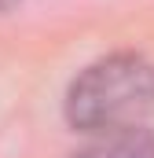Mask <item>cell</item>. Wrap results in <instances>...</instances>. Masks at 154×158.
Here are the masks:
<instances>
[{
	"instance_id": "7a4b0ae2",
	"label": "cell",
	"mask_w": 154,
	"mask_h": 158,
	"mask_svg": "<svg viewBox=\"0 0 154 158\" xmlns=\"http://www.w3.org/2000/svg\"><path fill=\"white\" fill-rule=\"evenodd\" d=\"M74 158H154V136L140 132V129L103 132L84 151H77Z\"/></svg>"
},
{
	"instance_id": "3957f363",
	"label": "cell",
	"mask_w": 154,
	"mask_h": 158,
	"mask_svg": "<svg viewBox=\"0 0 154 158\" xmlns=\"http://www.w3.org/2000/svg\"><path fill=\"white\" fill-rule=\"evenodd\" d=\"M18 0H0V11H7V7H15Z\"/></svg>"
},
{
	"instance_id": "6da1fadb",
	"label": "cell",
	"mask_w": 154,
	"mask_h": 158,
	"mask_svg": "<svg viewBox=\"0 0 154 158\" xmlns=\"http://www.w3.org/2000/svg\"><path fill=\"white\" fill-rule=\"evenodd\" d=\"M154 110V66L136 52H117L84 66L66 92V121L103 136L140 129Z\"/></svg>"
}]
</instances>
